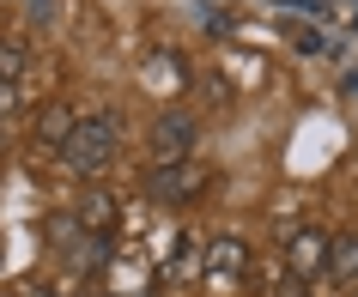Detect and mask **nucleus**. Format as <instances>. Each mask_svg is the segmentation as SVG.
<instances>
[{
  "label": "nucleus",
  "instance_id": "7ed1b4c3",
  "mask_svg": "<svg viewBox=\"0 0 358 297\" xmlns=\"http://www.w3.org/2000/svg\"><path fill=\"white\" fill-rule=\"evenodd\" d=\"M322 261H328V237H316V231H303V237L292 242V267H298V273L310 279V273L322 267Z\"/></svg>",
  "mask_w": 358,
  "mask_h": 297
},
{
  "label": "nucleus",
  "instance_id": "423d86ee",
  "mask_svg": "<svg viewBox=\"0 0 358 297\" xmlns=\"http://www.w3.org/2000/svg\"><path fill=\"white\" fill-rule=\"evenodd\" d=\"M79 219H85V224H103V219H110V201H103V194H85V201H79Z\"/></svg>",
  "mask_w": 358,
  "mask_h": 297
},
{
  "label": "nucleus",
  "instance_id": "f257e3e1",
  "mask_svg": "<svg viewBox=\"0 0 358 297\" xmlns=\"http://www.w3.org/2000/svg\"><path fill=\"white\" fill-rule=\"evenodd\" d=\"M61 158H67L73 170H103V164L115 158V128L103 122V115H92V122H73V133H67Z\"/></svg>",
  "mask_w": 358,
  "mask_h": 297
},
{
  "label": "nucleus",
  "instance_id": "39448f33",
  "mask_svg": "<svg viewBox=\"0 0 358 297\" xmlns=\"http://www.w3.org/2000/svg\"><path fill=\"white\" fill-rule=\"evenodd\" d=\"M19 73H24V55L13 49V43H0V85H13Z\"/></svg>",
  "mask_w": 358,
  "mask_h": 297
},
{
  "label": "nucleus",
  "instance_id": "0eeeda50",
  "mask_svg": "<svg viewBox=\"0 0 358 297\" xmlns=\"http://www.w3.org/2000/svg\"><path fill=\"white\" fill-rule=\"evenodd\" d=\"M237 261H243V249H237V242H219V249H213V273H231Z\"/></svg>",
  "mask_w": 358,
  "mask_h": 297
},
{
  "label": "nucleus",
  "instance_id": "f03ea898",
  "mask_svg": "<svg viewBox=\"0 0 358 297\" xmlns=\"http://www.w3.org/2000/svg\"><path fill=\"white\" fill-rule=\"evenodd\" d=\"M152 140H158V158H182V152L194 146V122L189 115H158Z\"/></svg>",
  "mask_w": 358,
  "mask_h": 297
},
{
  "label": "nucleus",
  "instance_id": "6e6552de",
  "mask_svg": "<svg viewBox=\"0 0 358 297\" xmlns=\"http://www.w3.org/2000/svg\"><path fill=\"white\" fill-rule=\"evenodd\" d=\"M352 92H358V79H352Z\"/></svg>",
  "mask_w": 358,
  "mask_h": 297
},
{
  "label": "nucleus",
  "instance_id": "20e7f679",
  "mask_svg": "<svg viewBox=\"0 0 358 297\" xmlns=\"http://www.w3.org/2000/svg\"><path fill=\"white\" fill-rule=\"evenodd\" d=\"M67 133H73V115H67V110H49V122H43V140L67 146Z\"/></svg>",
  "mask_w": 358,
  "mask_h": 297
}]
</instances>
